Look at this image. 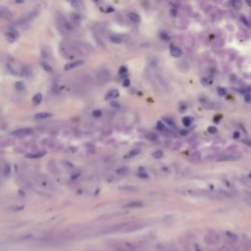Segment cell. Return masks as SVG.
Listing matches in <instances>:
<instances>
[{
	"label": "cell",
	"mask_w": 251,
	"mask_h": 251,
	"mask_svg": "<svg viewBox=\"0 0 251 251\" xmlns=\"http://www.w3.org/2000/svg\"><path fill=\"white\" fill-rule=\"evenodd\" d=\"M10 173H11V166L7 164V165H5L3 168V174L5 177H8L10 175Z\"/></svg>",
	"instance_id": "cell-26"
},
{
	"label": "cell",
	"mask_w": 251,
	"mask_h": 251,
	"mask_svg": "<svg viewBox=\"0 0 251 251\" xmlns=\"http://www.w3.org/2000/svg\"><path fill=\"white\" fill-rule=\"evenodd\" d=\"M41 66H42V68L44 69V71L46 72H48V73H52L53 72V69L52 67L48 64V63H45V62H41Z\"/></svg>",
	"instance_id": "cell-24"
},
{
	"label": "cell",
	"mask_w": 251,
	"mask_h": 251,
	"mask_svg": "<svg viewBox=\"0 0 251 251\" xmlns=\"http://www.w3.org/2000/svg\"><path fill=\"white\" fill-rule=\"evenodd\" d=\"M180 134H181L182 135H183V136H186V135H188V131H186V130H181Z\"/></svg>",
	"instance_id": "cell-40"
},
{
	"label": "cell",
	"mask_w": 251,
	"mask_h": 251,
	"mask_svg": "<svg viewBox=\"0 0 251 251\" xmlns=\"http://www.w3.org/2000/svg\"><path fill=\"white\" fill-rule=\"evenodd\" d=\"M5 35H6V37H7L9 42H14L15 40H16L19 37V33L17 32L16 29H9L8 32H6Z\"/></svg>",
	"instance_id": "cell-4"
},
{
	"label": "cell",
	"mask_w": 251,
	"mask_h": 251,
	"mask_svg": "<svg viewBox=\"0 0 251 251\" xmlns=\"http://www.w3.org/2000/svg\"><path fill=\"white\" fill-rule=\"evenodd\" d=\"M53 115L49 113V112H40V113H37L34 115V119L37 120H46V119H49Z\"/></svg>",
	"instance_id": "cell-9"
},
{
	"label": "cell",
	"mask_w": 251,
	"mask_h": 251,
	"mask_svg": "<svg viewBox=\"0 0 251 251\" xmlns=\"http://www.w3.org/2000/svg\"><path fill=\"white\" fill-rule=\"evenodd\" d=\"M140 153V149L138 148H135V149H131L127 154L126 155V158H131V157H135L136 155H138Z\"/></svg>",
	"instance_id": "cell-17"
},
{
	"label": "cell",
	"mask_w": 251,
	"mask_h": 251,
	"mask_svg": "<svg viewBox=\"0 0 251 251\" xmlns=\"http://www.w3.org/2000/svg\"><path fill=\"white\" fill-rule=\"evenodd\" d=\"M170 14H171V16H172V17H176L177 15H178V10H177V8H176V7H172V8L170 9Z\"/></svg>",
	"instance_id": "cell-34"
},
{
	"label": "cell",
	"mask_w": 251,
	"mask_h": 251,
	"mask_svg": "<svg viewBox=\"0 0 251 251\" xmlns=\"http://www.w3.org/2000/svg\"><path fill=\"white\" fill-rule=\"evenodd\" d=\"M170 53H171V55L173 56V57L178 58V57H181V56H182V49L180 47H178V46L172 45L170 47Z\"/></svg>",
	"instance_id": "cell-7"
},
{
	"label": "cell",
	"mask_w": 251,
	"mask_h": 251,
	"mask_svg": "<svg viewBox=\"0 0 251 251\" xmlns=\"http://www.w3.org/2000/svg\"><path fill=\"white\" fill-rule=\"evenodd\" d=\"M218 94L220 96H225L227 94V89L225 88H218Z\"/></svg>",
	"instance_id": "cell-31"
},
{
	"label": "cell",
	"mask_w": 251,
	"mask_h": 251,
	"mask_svg": "<svg viewBox=\"0 0 251 251\" xmlns=\"http://www.w3.org/2000/svg\"><path fill=\"white\" fill-rule=\"evenodd\" d=\"M84 60H78V61H72L70 63H67V65L65 66V71H71L73 69H76L80 67V66L84 65Z\"/></svg>",
	"instance_id": "cell-3"
},
{
	"label": "cell",
	"mask_w": 251,
	"mask_h": 251,
	"mask_svg": "<svg viewBox=\"0 0 251 251\" xmlns=\"http://www.w3.org/2000/svg\"><path fill=\"white\" fill-rule=\"evenodd\" d=\"M127 73V68L126 67V66H122V67H120V69H119L120 75H126Z\"/></svg>",
	"instance_id": "cell-33"
},
{
	"label": "cell",
	"mask_w": 251,
	"mask_h": 251,
	"mask_svg": "<svg viewBox=\"0 0 251 251\" xmlns=\"http://www.w3.org/2000/svg\"><path fill=\"white\" fill-rule=\"evenodd\" d=\"M42 101V94L41 93H37L33 97V105H39Z\"/></svg>",
	"instance_id": "cell-13"
},
{
	"label": "cell",
	"mask_w": 251,
	"mask_h": 251,
	"mask_svg": "<svg viewBox=\"0 0 251 251\" xmlns=\"http://www.w3.org/2000/svg\"><path fill=\"white\" fill-rule=\"evenodd\" d=\"M116 173L118 174V175H127V174L129 173V168H127V167L119 168L116 170Z\"/></svg>",
	"instance_id": "cell-19"
},
{
	"label": "cell",
	"mask_w": 251,
	"mask_h": 251,
	"mask_svg": "<svg viewBox=\"0 0 251 251\" xmlns=\"http://www.w3.org/2000/svg\"><path fill=\"white\" fill-rule=\"evenodd\" d=\"M240 159L239 156L237 155H226V156H222L217 159L218 162H228V161H237Z\"/></svg>",
	"instance_id": "cell-8"
},
{
	"label": "cell",
	"mask_w": 251,
	"mask_h": 251,
	"mask_svg": "<svg viewBox=\"0 0 251 251\" xmlns=\"http://www.w3.org/2000/svg\"><path fill=\"white\" fill-rule=\"evenodd\" d=\"M192 118L191 117H188V116H186V117H183L182 118V125L184 126V127H189L190 126L191 124H192Z\"/></svg>",
	"instance_id": "cell-16"
},
{
	"label": "cell",
	"mask_w": 251,
	"mask_h": 251,
	"mask_svg": "<svg viewBox=\"0 0 251 251\" xmlns=\"http://www.w3.org/2000/svg\"><path fill=\"white\" fill-rule=\"evenodd\" d=\"M164 120H165V122L167 123V124L170 126V127H176V125H175V123H174L172 120H170L169 118H164Z\"/></svg>",
	"instance_id": "cell-35"
},
{
	"label": "cell",
	"mask_w": 251,
	"mask_h": 251,
	"mask_svg": "<svg viewBox=\"0 0 251 251\" xmlns=\"http://www.w3.org/2000/svg\"><path fill=\"white\" fill-rule=\"evenodd\" d=\"M70 4L72 5V6H74L75 8H76V7H79V5H80V3L78 2V1H72V2H70Z\"/></svg>",
	"instance_id": "cell-38"
},
{
	"label": "cell",
	"mask_w": 251,
	"mask_h": 251,
	"mask_svg": "<svg viewBox=\"0 0 251 251\" xmlns=\"http://www.w3.org/2000/svg\"><path fill=\"white\" fill-rule=\"evenodd\" d=\"M201 83L204 85H210V84H213V79H211V78H203L201 80Z\"/></svg>",
	"instance_id": "cell-28"
},
{
	"label": "cell",
	"mask_w": 251,
	"mask_h": 251,
	"mask_svg": "<svg viewBox=\"0 0 251 251\" xmlns=\"http://www.w3.org/2000/svg\"><path fill=\"white\" fill-rule=\"evenodd\" d=\"M12 17V13L11 11L4 6H1L0 5V18L1 19H5V20H8V19H11Z\"/></svg>",
	"instance_id": "cell-5"
},
{
	"label": "cell",
	"mask_w": 251,
	"mask_h": 251,
	"mask_svg": "<svg viewBox=\"0 0 251 251\" xmlns=\"http://www.w3.org/2000/svg\"><path fill=\"white\" fill-rule=\"evenodd\" d=\"M243 98H244V100H245L246 103H250V94L249 93L243 94Z\"/></svg>",
	"instance_id": "cell-37"
},
{
	"label": "cell",
	"mask_w": 251,
	"mask_h": 251,
	"mask_svg": "<svg viewBox=\"0 0 251 251\" xmlns=\"http://www.w3.org/2000/svg\"><path fill=\"white\" fill-rule=\"evenodd\" d=\"M143 205V204L139 201H134V202H130L126 204L124 207H127V208H139Z\"/></svg>",
	"instance_id": "cell-14"
},
{
	"label": "cell",
	"mask_w": 251,
	"mask_h": 251,
	"mask_svg": "<svg viewBox=\"0 0 251 251\" xmlns=\"http://www.w3.org/2000/svg\"><path fill=\"white\" fill-rule=\"evenodd\" d=\"M159 37H160V38H161L162 40H164V41H169V40L171 39V37H170V35H169V33H166V32H160Z\"/></svg>",
	"instance_id": "cell-18"
},
{
	"label": "cell",
	"mask_w": 251,
	"mask_h": 251,
	"mask_svg": "<svg viewBox=\"0 0 251 251\" xmlns=\"http://www.w3.org/2000/svg\"><path fill=\"white\" fill-rule=\"evenodd\" d=\"M230 4L234 9H240L242 6V2L239 1V0H233V1L230 2Z\"/></svg>",
	"instance_id": "cell-22"
},
{
	"label": "cell",
	"mask_w": 251,
	"mask_h": 251,
	"mask_svg": "<svg viewBox=\"0 0 251 251\" xmlns=\"http://www.w3.org/2000/svg\"><path fill=\"white\" fill-rule=\"evenodd\" d=\"M71 18L74 20L75 22H80L81 21V16L80 14H78V13H72L71 14Z\"/></svg>",
	"instance_id": "cell-25"
},
{
	"label": "cell",
	"mask_w": 251,
	"mask_h": 251,
	"mask_svg": "<svg viewBox=\"0 0 251 251\" xmlns=\"http://www.w3.org/2000/svg\"><path fill=\"white\" fill-rule=\"evenodd\" d=\"M137 176H138V178H143V180L149 178V176H148V174L144 171V169L143 168H139V171H138V173H137Z\"/></svg>",
	"instance_id": "cell-15"
},
{
	"label": "cell",
	"mask_w": 251,
	"mask_h": 251,
	"mask_svg": "<svg viewBox=\"0 0 251 251\" xmlns=\"http://www.w3.org/2000/svg\"><path fill=\"white\" fill-rule=\"evenodd\" d=\"M146 138L149 141H153V142H155V141H157L158 140V135H156V134H153V132H150V134H148L147 135H146Z\"/></svg>",
	"instance_id": "cell-21"
},
{
	"label": "cell",
	"mask_w": 251,
	"mask_h": 251,
	"mask_svg": "<svg viewBox=\"0 0 251 251\" xmlns=\"http://www.w3.org/2000/svg\"><path fill=\"white\" fill-rule=\"evenodd\" d=\"M207 131H208V134H210V135H215V134H217L218 129L215 126H210V127H207Z\"/></svg>",
	"instance_id": "cell-27"
},
{
	"label": "cell",
	"mask_w": 251,
	"mask_h": 251,
	"mask_svg": "<svg viewBox=\"0 0 251 251\" xmlns=\"http://www.w3.org/2000/svg\"><path fill=\"white\" fill-rule=\"evenodd\" d=\"M127 18H129L131 22H134V23H140V16L138 15L137 13L135 12H130V13H127Z\"/></svg>",
	"instance_id": "cell-10"
},
{
	"label": "cell",
	"mask_w": 251,
	"mask_h": 251,
	"mask_svg": "<svg viewBox=\"0 0 251 251\" xmlns=\"http://www.w3.org/2000/svg\"><path fill=\"white\" fill-rule=\"evenodd\" d=\"M239 137V132L238 131H234L233 132V138H238Z\"/></svg>",
	"instance_id": "cell-41"
},
{
	"label": "cell",
	"mask_w": 251,
	"mask_h": 251,
	"mask_svg": "<svg viewBox=\"0 0 251 251\" xmlns=\"http://www.w3.org/2000/svg\"><path fill=\"white\" fill-rule=\"evenodd\" d=\"M16 89L20 90V91H22V90L25 89V84L23 83V81H17V83H16Z\"/></svg>",
	"instance_id": "cell-29"
},
{
	"label": "cell",
	"mask_w": 251,
	"mask_h": 251,
	"mask_svg": "<svg viewBox=\"0 0 251 251\" xmlns=\"http://www.w3.org/2000/svg\"><path fill=\"white\" fill-rule=\"evenodd\" d=\"M122 84H123V86H124V88H129L130 84H131V81H130L129 79H125L124 80H123Z\"/></svg>",
	"instance_id": "cell-36"
},
{
	"label": "cell",
	"mask_w": 251,
	"mask_h": 251,
	"mask_svg": "<svg viewBox=\"0 0 251 251\" xmlns=\"http://www.w3.org/2000/svg\"><path fill=\"white\" fill-rule=\"evenodd\" d=\"M110 41L111 42H113L115 44H121L123 41H124V39H123L122 37H120V35H118V34H111L110 35Z\"/></svg>",
	"instance_id": "cell-12"
},
{
	"label": "cell",
	"mask_w": 251,
	"mask_h": 251,
	"mask_svg": "<svg viewBox=\"0 0 251 251\" xmlns=\"http://www.w3.org/2000/svg\"><path fill=\"white\" fill-rule=\"evenodd\" d=\"M57 22H58V25H60L61 28H62L63 30H65V32L71 33V32H73V30H74V28H73V25H72V24L68 21L67 19L64 18L63 16H59L57 18Z\"/></svg>",
	"instance_id": "cell-1"
},
{
	"label": "cell",
	"mask_w": 251,
	"mask_h": 251,
	"mask_svg": "<svg viewBox=\"0 0 251 251\" xmlns=\"http://www.w3.org/2000/svg\"><path fill=\"white\" fill-rule=\"evenodd\" d=\"M163 156H164V154L161 150H157V151H154L152 153V157L154 158V159H161Z\"/></svg>",
	"instance_id": "cell-23"
},
{
	"label": "cell",
	"mask_w": 251,
	"mask_h": 251,
	"mask_svg": "<svg viewBox=\"0 0 251 251\" xmlns=\"http://www.w3.org/2000/svg\"><path fill=\"white\" fill-rule=\"evenodd\" d=\"M156 130L159 131H164L166 130V126L165 124H163L162 121H158L156 123Z\"/></svg>",
	"instance_id": "cell-20"
},
{
	"label": "cell",
	"mask_w": 251,
	"mask_h": 251,
	"mask_svg": "<svg viewBox=\"0 0 251 251\" xmlns=\"http://www.w3.org/2000/svg\"><path fill=\"white\" fill-rule=\"evenodd\" d=\"M111 106L114 107V108H118V107H119V103H118L117 101H112L111 102Z\"/></svg>",
	"instance_id": "cell-39"
},
{
	"label": "cell",
	"mask_w": 251,
	"mask_h": 251,
	"mask_svg": "<svg viewBox=\"0 0 251 251\" xmlns=\"http://www.w3.org/2000/svg\"><path fill=\"white\" fill-rule=\"evenodd\" d=\"M33 134V130L30 127H22V129H18L12 132V135L15 136H25Z\"/></svg>",
	"instance_id": "cell-2"
},
{
	"label": "cell",
	"mask_w": 251,
	"mask_h": 251,
	"mask_svg": "<svg viewBox=\"0 0 251 251\" xmlns=\"http://www.w3.org/2000/svg\"><path fill=\"white\" fill-rule=\"evenodd\" d=\"M120 95V92L118 89L116 88H113V89H110L108 92L106 93L105 95V100H113V99H116L118 98Z\"/></svg>",
	"instance_id": "cell-6"
},
{
	"label": "cell",
	"mask_w": 251,
	"mask_h": 251,
	"mask_svg": "<svg viewBox=\"0 0 251 251\" xmlns=\"http://www.w3.org/2000/svg\"><path fill=\"white\" fill-rule=\"evenodd\" d=\"M240 21H241L245 25H246L247 28H249L250 27V24H249V21L247 20V18L245 17V16H243V15H241V16H240Z\"/></svg>",
	"instance_id": "cell-30"
},
{
	"label": "cell",
	"mask_w": 251,
	"mask_h": 251,
	"mask_svg": "<svg viewBox=\"0 0 251 251\" xmlns=\"http://www.w3.org/2000/svg\"><path fill=\"white\" fill-rule=\"evenodd\" d=\"M46 154L45 151H39V152H35V153H29V154L25 155L27 158H29V159H38V158H41Z\"/></svg>",
	"instance_id": "cell-11"
},
{
	"label": "cell",
	"mask_w": 251,
	"mask_h": 251,
	"mask_svg": "<svg viewBox=\"0 0 251 251\" xmlns=\"http://www.w3.org/2000/svg\"><path fill=\"white\" fill-rule=\"evenodd\" d=\"M92 115H93L94 118H100L102 116V111L99 110V109H96L92 112Z\"/></svg>",
	"instance_id": "cell-32"
},
{
	"label": "cell",
	"mask_w": 251,
	"mask_h": 251,
	"mask_svg": "<svg viewBox=\"0 0 251 251\" xmlns=\"http://www.w3.org/2000/svg\"><path fill=\"white\" fill-rule=\"evenodd\" d=\"M242 142H243V143H245V144H247L248 146H250V145H251V143L249 142V140H248V139H244Z\"/></svg>",
	"instance_id": "cell-42"
}]
</instances>
